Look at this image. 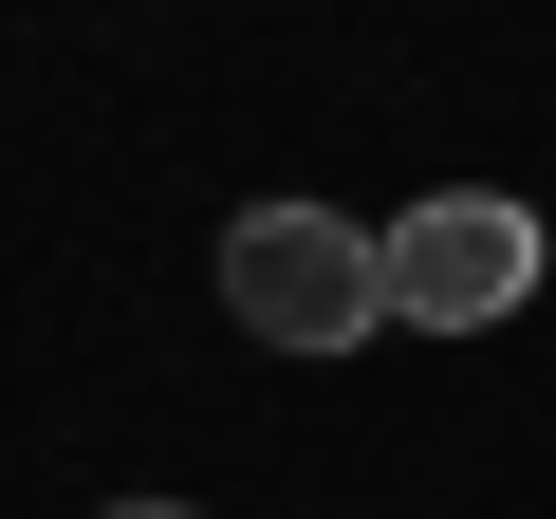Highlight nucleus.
I'll return each mask as SVG.
<instances>
[{"mask_svg": "<svg viewBox=\"0 0 556 519\" xmlns=\"http://www.w3.org/2000/svg\"><path fill=\"white\" fill-rule=\"evenodd\" d=\"M223 316H241L260 353H353V334H390V223L241 204V223H223Z\"/></svg>", "mask_w": 556, "mask_h": 519, "instance_id": "1", "label": "nucleus"}, {"mask_svg": "<svg viewBox=\"0 0 556 519\" xmlns=\"http://www.w3.org/2000/svg\"><path fill=\"white\" fill-rule=\"evenodd\" d=\"M519 298H538V204L427 186V204L390 223V316H408V334H482V316H519Z\"/></svg>", "mask_w": 556, "mask_h": 519, "instance_id": "2", "label": "nucleus"}, {"mask_svg": "<svg viewBox=\"0 0 556 519\" xmlns=\"http://www.w3.org/2000/svg\"><path fill=\"white\" fill-rule=\"evenodd\" d=\"M112 519H186V501H112Z\"/></svg>", "mask_w": 556, "mask_h": 519, "instance_id": "3", "label": "nucleus"}]
</instances>
